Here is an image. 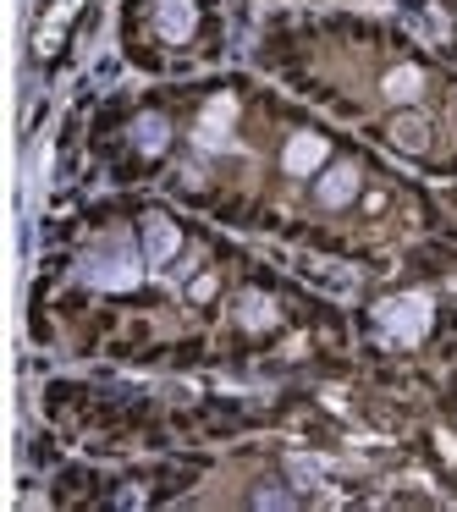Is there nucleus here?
<instances>
[{"mask_svg":"<svg viewBox=\"0 0 457 512\" xmlns=\"http://www.w3.org/2000/svg\"><path fill=\"white\" fill-rule=\"evenodd\" d=\"M144 265H149V259L133 254L127 243H105V248H94V254L83 259L78 276L89 281L94 292H133L138 281H144Z\"/></svg>","mask_w":457,"mask_h":512,"instance_id":"obj_1","label":"nucleus"},{"mask_svg":"<svg viewBox=\"0 0 457 512\" xmlns=\"http://www.w3.org/2000/svg\"><path fill=\"white\" fill-rule=\"evenodd\" d=\"M380 94H386L397 111H408V105L424 94V72H419V67H391L386 78H380Z\"/></svg>","mask_w":457,"mask_h":512,"instance_id":"obj_11","label":"nucleus"},{"mask_svg":"<svg viewBox=\"0 0 457 512\" xmlns=\"http://www.w3.org/2000/svg\"><path fill=\"white\" fill-rule=\"evenodd\" d=\"M188 298H193V303H210V298H215V276H193Z\"/></svg>","mask_w":457,"mask_h":512,"instance_id":"obj_14","label":"nucleus"},{"mask_svg":"<svg viewBox=\"0 0 457 512\" xmlns=\"http://www.w3.org/2000/svg\"><path fill=\"white\" fill-rule=\"evenodd\" d=\"M248 501H254L259 512H287V507H298V490H281V485H259V490H254V496H248Z\"/></svg>","mask_w":457,"mask_h":512,"instance_id":"obj_12","label":"nucleus"},{"mask_svg":"<svg viewBox=\"0 0 457 512\" xmlns=\"http://www.w3.org/2000/svg\"><path fill=\"white\" fill-rule=\"evenodd\" d=\"M232 320L243 325V331H276V325H281V309H276V298H270V292L248 287V292H237Z\"/></svg>","mask_w":457,"mask_h":512,"instance_id":"obj_8","label":"nucleus"},{"mask_svg":"<svg viewBox=\"0 0 457 512\" xmlns=\"http://www.w3.org/2000/svg\"><path fill=\"white\" fill-rule=\"evenodd\" d=\"M386 138H391V149H402V155H424V149H430V122H424L419 111H397L391 127H386Z\"/></svg>","mask_w":457,"mask_h":512,"instance_id":"obj_10","label":"nucleus"},{"mask_svg":"<svg viewBox=\"0 0 457 512\" xmlns=\"http://www.w3.org/2000/svg\"><path fill=\"white\" fill-rule=\"evenodd\" d=\"M287 474L298 479V490H309L314 479H320V463H309V457H287Z\"/></svg>","mask_w":457,"mask_h":512,"instance_id":"obj_13","label":"nucleus"},{"mask_svg":"<svg viewBox=\"0 0 457 512\" xmlns=\"http://www.w3.org/2000/svg\"><path fill=\"white\" fill-rule=\"evenodd\" d=\"M177 248H182L177 221L149 215V221H144V259H149V265H171V259H177Z\"/></svg>","mask_w":457,"mask_h":512,"instance_id":"obj_9","label":"nucleus"},{"mask_svg":"<svg viewBox=\"0 0 457 512\" xmlns=\"http://www.w3.org/2000/svg\"><path fill=\"white\" fill-rule=\"evenodd\" d=\"M232 122H237V100L221 94V100L204 105V122H199V149H232Z\"/></svg>","mask_w":457,"mask_h":512,"instance_id":"obj_6","label":"nucleus"},{"mask_svg":"<svg viewBox=\"0 0 457 512\" xmlns=\"http://www.w3.org/2000/svg\"><path fill=\"white\" fill-rule=\"evenodd\" d=\"M358 193H364V171H358L353 160H336V166H325L320 177H314V204H320V210H342Z\"/></svg>","mask_w":457,"mask_h":512,"instance_id":"obj_3","label":"nucleus"},{"mask_svg":"<svg viewBox=\"0 0 457 512\" xmlns=\"http://www.w3.org/2000/svg\"><path fill=\"white\" fill-rule=\"evenodd\" d=\"M127 138H133V149L144 160H160L171 149V116H160V111H144V116H133V127H127Z\"/></svg>","mask_w":457,"mask_h":512,"instance_id":"obj_7","label":"nucleus"},{"mask_svg":"<svg viewBox=\"0 0 457 512\" xmlns=\"http://www.w3.org/2000/svg\"><path fill=\"white\" fill-rule=\"evenodd\" d=\"M199 28V0H155V34L166 45H188Z\"/></svg>","mask_w":457,"mask_h":512,"instance_id":"obj_5","label":"nucleus"},{"mask_svg":"<svg viewBox=\"0 0 457 512\" xmlns=\"http://www.w3.org/2000/svg\"><path fill=\"white\" fill-rule=\"evenodd\" d=\"M281 166H287L292 177H320V171L331 166V144H325V133H292L287 149H281Z\"/></svg>","mask_w":457,"mask_h":512,"instance_id":"obj_4","label":"nucleus"},{"mask_svg":"<svg viewBox=\"0 0 457 512\" xmlns=\"http://www.w3.org/2000/svg\"><path fill=\"white\" fill-rule=\"evenodd\" d=\"M430 320H435V309H430L424 292H397V298H380L375 303L380 336H391V342H402V347L424 342V336H430Z\"/></svg>","mask_w":457,"mask_h":512,"instance_id":"obj_2","label":"nucleus"}]
</instances>
